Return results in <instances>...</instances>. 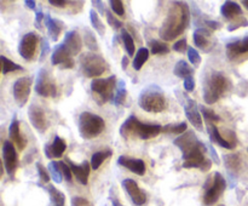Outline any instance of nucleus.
<instances>
[{
	"mask_svg": "<svg viewBox=\"0 0 248 206\" xmlns=\"http://www.w3.org/2000/svg\"><path fill=\"white\" fill-rule=\"evenodd\" d=\"M184 99L186 101L183 102V108L184 111H186V119L191 123V125L199 131L203 130V121L202 118H201V111L199 106L196 104V102L194 99H191L190 97H188L186 95H184Z\"/></svg>",
	"mask_w": 248,
	"mask_h": 206,
	"instance_id": "nucleus-11",
	"label": "nucleus"
},
{
	"mask_svg": "<svg viewBox=\"0 0 248 206\" xmlns=\"http://www.w3.org/2000/svg\"><path fill=\"white\" fill-rule=\"evenodd\" d=\"M248 52V35L240 40L232 41L227 45V55L229 60H235L242 53Z\"/></svg>",
	"mask_w": 248,
	"mask_h": 206,
	"instance_id": "nucleus-21",
	"label": "nucleus"
},
{
	"mask_svg": "<svg viewBox=\"0 0 248 206\" xmlns=\"http://www.w3.org/2000/svg\"><path fill=\"white\" fill-rule=\"evenodd\" d=\"M47 170H48V172H50L52 179L56 182V183H61V182H62L63 174H62V170H61V166H60V161H50Z\"/></svg>",
	"mask_w": 248,
	"mask_h": 206,
	"instance_id": "nucleus-38",
	"label": "nucleus"
},
{
	"mask_svg": "<svg viewBox=\"0 0 248 206\" xmlns=\"http://www.w3.org/2000/svg\"><path fill=\"white\" fill-rule=\"evenodd\" d=\"M230 90V80L223 73L213 72L208 75L203 85V99L207 104L219 101Z\"/></svg>",
	"mask_w": 248,
	"mask_h": 206,
	"instance_id": "nucleus-4",
	"label": "nucleus"
},
{
	"mask_svg": "<svg viewBox=\"0 0 248 206\" xmlns=\"http://www.w3.org/2000/svg\"><path fill=\"white\" fill-rule=\"evenodd\" d=\"M225 188H227V181L222 176V174L216 172L213 176L208 177L203 186V189H205V195L202 199L203 205L212 206L213 204L217 203L220 195L224 193Z\"/></svg>",
	"mask_w": 248,
	"mask_h": 206,
	"instance_id": "nucleus-9",
	"label": "nucleus"
},
{
	"mask_svg": "<svg viewBox=\"0 0 248 206\" xmlns=\"http://www.w3.org/2000/svg\"><path fill=\"white\" fill-rule=\"evenodd\" d=\"M188 131V124L186 123H181L177 124V125H172V124H169V125L162 126V132L167 133H186Z\"/></svg>",
	"mask_w": 248,
	"mask_h": 206,
	"instance_id": "nucleus-40",
	"label": "nucleus"
},
{
	"mask_svg": "<svg viewBox=\"0 0 248 206\" xmlns=\"http://www.w3.org/2000/svg\"><path fill=\"white\" fill-rule=\"evenodd\" d=\"M106 17H107V21H108V24L113 29H123V22L120 19L116 18L115 16L113 15V12L107 10L106 12Z\"/></svg>",
	"mask_w": 248,
	"mask_h": 206,
	"instance_id": "nucleus-42",
	"label": "nucleus"
},
{
	"mask_svg": "<svg viewBox=\"0 0 248 206\" xmlns=\"http://www.w3.org/2000/svg\"><path fill=\"white\" fill-rule=\"evenodd\" d=\"M148 58H149V50H148L147 48H140V50L137 51V53H136L135 60H133V64H132L133 69L135 70L142 69L143 64L147 62Z\"/></svg>",
	"mask_w": 248,
	"mask_h": 206,
	"instance_id": "nucleus-32",
	"label": "nucleus"
},
{
	"mask_svg": "<svg viewBox=\"0 0 248 206\" xmlns=\"http://www.w3.org/2000/svg\"><path fill=\"white\" fill-rule=\"evenodd\" d=\"M48 2L56 7H65L67 5L70 4L69 1H65V0H50Z\"/></svg>",
	"mask_w": 248,
	"mask_h": 206,
	"instance_id": "nucleus-55",
	"label": "nucleus"
},
{
	"mask_svg": "<svg viewBox=\"0 0 248 206\" xmlns=\"http://www.w3.org/2000/svg\"><path fill=\"white\" fill-rule=\"evenodd\" d=\"M110 200L113 206H124L123 204H121V201L119 200L118 195H113V191H110Z\"/></svg>",
	"mask_w": 248,
	"mask_h": 206,
	"instance_id": "nucleus-57",
	"label": "nucleus"
},
{
	"mask_svg": "<svg viewBox=\"0 0 248 206\" xmlns=\"http://www.w3.org/2000/svg\"><path fill=\"white\" fill-rule=\"evenodd\" d=\"M172 48H173L174 51H177V52H186V51H188V43H186V39H181V40H178L177 43H174V45L172 46Z\"/></svg>",
	"mask_w": 248,
	"mask_h": 206,
	"instance_id": "nucleus-48",
	"label": "nucleus"
},
{
	"mask_svg": "<svg viewBox=\"0 0 248 206\" xmlns=\"http://www.w3.org/2000/svg\"><path fill=\"white\" fill-rule=\"evenodd\" d=\"M84 41H85V45L87 46V48H89L91 52H94V51H98V44H97V40H96V36H94V34L92 33L90 29L85 28V38H84Z\"/></svg>",
	"mask_w": 248,
	"mask_h": 206,
	"instance_id": "nucleus-39",
	"label": "nucleus"
},
{
	"mask_svg": "<svg viewBox=\"0 0 248 206\" xmlns=\"http://www.w3.org/2000/svg\"><path fill=\"white\" fill-rule=\"evenodd\" d=\"M174 145L182 150L183 154V167L186 169H200L202 172L208 171L212 166L211 159L206 158V152L208 147L201 142L194 131L188 130L173 141Z\"/></svg>",
	"mask_w": 248,
	"mask_h": 206,
	"instance_id": "nucleus-1",
	"label": "nucleus"
},
{
	"mask_svg": "<svg viewBox=\"0 0 248 206\" xmlns=\"http://www.w3.org/2000/svg\"><path fill=\"white\" fill-rule=\"evenodd\" d=\"M48 194H50L51 205L50 206H64L65 204V196L61 190H58L55 186L48 184L47 187Z\"/></svg>",
	"mask_w": 248,
	"mask_h": 206,
	"instance_id": "nucleus-30",
	"label": "nucleus"
},
{
	"mask_svg": "<svg viewBox=\"0 0 248 206\" xmlns=\"http://www.w3.org/2000/svg\"><path fill=\"white\" fill-rule=\"evenodd\" d=\"M208 149H210V152H211V155H212V158H213V161H215L216 164H217V165H219V158H218V155H217V152H216V149H215V148H213L212 145H210V147H208Z\"/></svg>",
	"mask_w": 248,
	"mask_h": 206,
	"instance_id": "nucleus-56",
	"label": "nucleus"
},
{
	"mask_svg": "<svg viewBox=\"0 0 248 206\" xmlns=\"http://www.w3.org/2000/svg\"><path fill=\"white\" fill-rule=\"evenodd\" d=\"M223 161H224L225 167H227L229 174H236L237 172L241 170L242 160L240 154L237 153H230V154H225L223 157Z\"/></svg>",
	"mask_w": 248,
	"mask_h": 206,
	"instance_id": "nucleus-27",
	"label": "nucleus"
},
{
	"mask_svg": "<svg viewBox=\"0 0 248 206\" xmlns=\"http://www.w3.org/2000/svg\"><path fill=\"white\" fill-rule=\"evenodd\" d=\"M116 77L111 75V77L107 78V79H101L97 78L93 79L91 82V91L93 95V98L96 99L97 103L99 106H103L108 101H111L114 96V90L116 89Z\"/></svg>",
	"mask_w": 248,
	"mask_h": 206,
	"instance_id": "nucleus-8",
	"label": "nucleus"
},
{
	"mask_svg": "<svg viewBox=\"0 0 248 206\" xmlns=\"http://www.w3.org/2000/svg\"><path fill=\"white\" fill-rule=\"evenodd\" d=\"M121 184H123V188L125 189L126 193L128 194V196H130L133 204H136L137 206L144 205L145 201H147V195H145L144 191L140 188L137 182L133 181L132 178H125L121 182Z\"/></svg>",
	"mask_w": 248,
	"mask_h": 206,
	"instance_id": "nucleus-17",
	"label": "nucleus"
},
{
	"mask_svg": "<svg viewBox=\"0 0 248 206\" xmlns=\"http://www.w3.org/2000/svg\"><path fill=\"white\" fill-rule=\"evenodd\" d=\"M219 206H225V205H219Z\"/></svg>",
	"mask_w": 248,
	"mask_h": 206,
	"instance_id": "nucleus-61",
	"label": "nucleus"
},
{
	"mask_svg": "<svg viewBox=\"0 0 248 206\" xmlns=\"http://www.w3.org/2000/svg\"><path fill=\"white\" fill-rule=\"evenodd\" d=\"M205 24L208 27V28L211 29V31H218V29L222 28V24H220L219 22H217V21H211V19H208V21H206Z\"/></svg>",
	"mask_w": 248,
	"mask_h": 206,
	"instance_id": "nucleus-53",
	"label": "nucleus"
},
{
	"mask_svg": "<svg viewBox=\"0 0 248 206\" xmlns=\"http://www.w3.org/2000/svg\"><path fill=\"white\" fill-rule=\"evenodd\" d=\"M220 14H222V16L224 17L225 19H228V21L230 22L235 21V19L244 16L241 6L235 1L223 2V5L220 6Z\"/></svg>",
	"mask_w": 248,
	"mask_h": 206,
	"instance_id": "nucleus-22",
	"label": "nucleus"
},
{
	"mask_svg": "<svg viewBox=\"0 0 248 206\" xmlns=\"http://www.w3.org/2000/svg\"><path fill=\"white\" fill-rule=\"evenodd\" d=\"M46 28H47L48 36L52 41H57L60 38L61 33H62L63 28H64V23L61 19L52 18L50 15H45V19H44Z\"/></svg>",
	"mask_w": 248,
	"mask_h": 206,
	"instance_id": "nucleus-24",
	"label": "nucleus"
},
{
	"mask_svg": "<svg viewBox=\"0 0 248 206\" xmlns=\"http://www.w3.org/2000/svg\"><path fill=\"white\" fill-rule=\"evenodd\" d=\"M9 137L14 144L17 145L19 150H23L27 145V140L23 137L19 130V121L16 118L12 119L9 127Z\"/></svg>",
	"mask_w": 248,
	"mask_h": 206,
	"instance_id": "nucleus-25",
	"label": "nucleus"
},
{
	"mask_svg": "<svg viewBox=\"0 0 248 206\" xmlns=\"http://www.w3.org/2000/svg\"><path fill=\"white\" fill-rule=\"evenodd\" d=\"M79 63L80 69L86 78L97 79V77L102 75L108 69L107 61L101 55H97L94 52H86L80 56Z\"/></svg>",
	"mask_w": 248,
	"mask_h": 206,
	"instance_id": "nucleus-7",
	"label": "nucleus"
},
{
	"mask_svg": "<svg viewBox=\"0 0 248 206\" xmlns=\"http://www.w3.org/2000/svg\"><path fill=\"white\" fill-rule=\"evenodd\" d=\"M44 19H45V15L43 14V11H41V10L36 11V14H35V27L36 28L41 29V24H43Z\"/></svg>",
	"mask_w": 248,
	"mask_h": 206,
	"instance_id": "nucleus-52",
	"label": "nucleus"
},
{
	"mask_svg": "<svg viewBox=\"0 0 248 206\" xmlns=\"http://www.w3.org/2000/svg\"><path fill=\"white\" fill-rule=\"evenodd\" d=\"M2 160H4L2 165L6 169L9 176H14L17 165H18V158H17V152L14 143L10 141H5L2 144Z\"/></svg>",
	"mask_w": 248,
	"mask_h": 206,
	"instance_id": "nucleus-14",
	"label": "nucleus"
},
{
	"mask_svg": "<svg viewBox=\"0 0 248 206\" xmlns=\"http://www.w3.org/2000/svg\"><path fill=\"white\" fill-rule=\"evenodd\" d=\"M148 45H149L152 55H167L170 52L169 46L159 40H150Z\"/></svg>",
	"mask_w": 248,
	"mask_h": 206,
	"instance_id": "nucleus-35",
	"label": "nucleus"
},
{
	"mask_svg": "<svg viewBox=\"0 0 248 206\" xmlns=\"http://www.w3.org/2000/svg\"><path fill=\"white\" fill-rule=\"evenodd\" d=\"M190 22V11L186 2L174 1L159 31L162 40L172 41L186 32Z\"/></svg>",
	"mask_w": 248,
	"mask_h": 206,
	"instance_id": "nucleus-2",
	"label": "nucleus"
},
{
	"mask_svg": "<svg viewBox=\"0 0 248 206\" xmlns=\"http://www.w3.org/2000/svg\"><path fill=\"white\" fill-rule=\"evenodd\" d=\"M188 58H189V62H190L191 64L195 65V67H199V65H200L201 56L196 48H188Z\"/></svg>",
	"mask_w": 248,
	"mask_h": 206,
	"instance_id": "nucleus-43",
	"label": "nucleus"
},
{
	"mask_svg": "<svg viewBox=\"0 0 248 206\" xmlns=\"http://www.w3.org/2000/svg\"><path fill=\"white\" fill-rule=\"evenodd\" d=\"M0 61H1V68H2V74H7V73L16 72V70H23V67L19 64H16L14 61L9 60L5 56H0Z\"/></svg>",
	"mask_w": 248,
	"mask_h": 206,
	"instance_id": "nucleus-37",
	"label": "nucleus"
},
{
	"mask_svg": "<svg viewBox=\"0 0 248 206\" xmlns=\"http://www.w3.org/2000/svg\"><path fill=\"white\" fill-rule=\"evenodd\" d=\"M199 108H200L201 114L203 115L205 120L207 121V124L208 123L212 124V123H217V121H220V116L217 115V114H216L212 109H208L203 106H199Z\"/></svg>",
	"mask_w": 248,
	"mask_h": 206,
	"instance_id": "nucleus-41",
	"label": "nucleus"
},
{
	"mask_svg": "<svg viewBox=\"0 0 248 206\" xmlns=\"http://www.w3.org/2000/svg\"><path fill=\"white\" fill-rule=\"evenodd\" d=\"M207 128H208V135H210V140L212 143H217L219 147L222 148H225V149H230L232 150V145H230V143L228 142L227 140H225L224 137H223L222 135H220L219 130H218V127L216 125H213V124H207Z\"/></svg>",
	"mask_w": 248,
	"mask_h": 206,
	"instance_id": "nucleus-28",
	"label": "nucleus"
},
{
	"mask_svg": "<svg viewBox=\"0 0 248 206\" xmlns=\"http://www.w3.org/2000/svg\"><path fill=\"white\" fill-rule=\"evenodd\" d=\"M28 118L31 120L33 127L36 131H39L40 133H44L47 130V119H46L45 111H44V109L41 107L36 106V104H31L28 109Z\"/></svg>",
	"mask_w": 248,
	"mask_h": 206,
	"instance_id": "nucleus-16",
	"label": "nucleus"
},
{
	"mask_svg": "<svg viewBox=\"0 0 248 206\" xmlns=\"http://www.w3.org/2000/svg\"><path fill=\"white\" fill-rule=\"evenodd\" d=\"M110 7L111 11L118 16H124L125 15V7H124V2L121 0H110Z\"/></svg>",
	"mask_w": 248,
	"mask_h": 206,
	"instance_id": "nucleus-45",
	"label": "nucleus"
},
{
	"mask_svg": "<svg viewBox=\"0 0 248 206\" xmlns=\"http://www.w3.org/2000/svg\"><path fill=\"white\" fill-rule=\"evenodd\" d=\"M90 21H91L92 27L97 31V33H98L99 35H104V33H106V26H104L103 22L101 21L99 15L97 14V11H94L93 9L90 11Z\"/></svg>",
	"mask_w": 248,
	"mask_h": 206,
	"instance_id": "nucleus-36",
	"label": "nucleus"
},
{
	"mask_svg": "<svg viewBox=\"0 0 248 206\" xmlns=\"http://www.w3.org/2000/svg\"><path fill=\"white\" fill-rule=\"evenodd\" d=\"M60 166H61V170H62L63 177H64L68 182H72L73 172H72V169H70L69 165L65 164L64 161H60Z\"/></svg>",
	"mask_w": 248,
	"mask_h": 206,
	"instance_id": "nucleus-49",
	"label": "nucleus"
},
{
	"mask_svg": "<svg viewBox=\"0 0 248 206\" xmlns=\"http://www.w3.org/2000/svg\"><path fill=\"white\" fill-rule=\"evenodd\" d=\"M113 152L111 150H99V152H96L91 158V167L93 170H97L106 159H108L109 157H111Z\"/></svg>",
	"mask_w": 248,
	"mask_h": 206,
	"instance_id": "nucleus-33",
	"label": "nucleus"
},
{
	"mask_svg": "<svg viewBox=\"0 0 248 206\" xmlns=\"http://www.w3.org/2000/svg\"><path fill=\"white\" fill-rule=\"evenodd\" d=\"M121 39H123L124 46H125V50L127 52V55H135V41H133V38L131 36V34L125 28L121 29Z\"/></svg>",
	"mask_w": 248,
	"mask_h": 206,
	"instance_id": "nucleus-34",
	"label": "nucleus"
},
{
	"mask_svg": "<svg viewBox=\"0 0 248 206\" xmlns=\"http://www.w3.org/2000/svg\"><path fill=\"white\" fill-rule=\"evenodd\" d=\"M118 164L120 166L126 167L138 176H143L145 174V164L142 159H135V158L121 155L118 159Z\"/></svg>",
	"mask_w": 248,
	"mask_h": 206,
	"instance_id": "nucleus-19",
	"label": "nucleus"
},
{
	"mask_svg": "<svg viewBox=\"0 0 248 206\" xmlns=\"http://www.w3.org/2000/svg\"><path fill=\"white\" fill-rule=\"evenodd\" d=\"M106 127V123L99 115L91 113V111H82L78 120V128L81 138L84 140H92L101 135Z\"/></svg>",
	"mask_w": 248,
	"mask_h": 206,
	"instance_id": "nucleus-6",
	"label": "nucleus"
},
{
	"mask_svg": "<svg viewBox=\"0 0 248 206\" xmlns=\"http://www.w3.org/2000/svg\"><path fill=\"white\" fill-rule=\"evenodd\" d=\"M127 65H128V58L126 57V56H124L123 61H121V68H123V70H126Z\"/></svg>",
	"mask_w": 248,
	"mask_h": 206,
	"instance_id": "nucleus-59",
	"label": "nucleus"
},
{
	"mask_svg": "<svg viewBox=\"0 0 248 206\" xmlns=\"http://www.w3.org/2000/svg\"><path fill=\"white\" fill-rule=\"evenodd\" d=\"M173 73L181 79H188V78L193 77L194 74V69L188 64V62L184 60H181L177 62V64L174 65Z\"/></svg>",
	"mask_w": 248,
	"mask_h": 206,
	"instance_id": "nucleus-29",
	"label": "nucleus"
},
{
	"mask_svg": "<svg viewBox=\"0 0 248 206\" xmlns=\"http://www.w3.org/2000/svg\"><path fill=\"white\" fill-rule=\"evenodd\" d=\"M48 51H50V45H48L47 40H46L45 38H43L41 39V57H40L41 61L45 58V56L47 55Z\"/></svg>",
	"mask_w": 248,
	"mask_h": 206,
	"instance_id": "nucleus-50",
	"label": "nucleus"
},
{
	"mask_svg": "<svg viewBox=\"0 0 248 206\" xmlns=\"http://www.w3.org/2000/svg\"><path fill=\"white\" fill-rule=\"evenodd\" d=\"M31 78L23 77L16 80L14 84V97L17 106L24 107V104L28 102L29 95H31Z\"/></svg>",
	"mask_w": 248,
	"mask_h": 206,
	"instance_id": "nucleus-12",
	"label": "nucleus"
},
{
	"mask_svg": "<svg viewBox=\"0 0 248 206\" xmlns=\"http://www.w3.org/2000/svg\"><path fill=\"white\" fill-rule=\"evenodd\" d=\"M67 149V144H65V141L63 138H61L60 136H55L53 138L52 144H46L44 150H45V155L48 159H56V158H61L63 155V153Z\"/></svg>",
	"mask_w": 248,
	"mask_h": 206,
	"instance_id": "nucleus-20",
	"label": "nucleus"
},
{
	"mask_svg": "<svg viewBox=\"0 0 248 206\" xmlns=\"http://www.w3.org/2000/svg\"><path fill=\"white\" fill-rule=\"evenodd\" d=\"M194 43L199 48L203 50L205 52L212 48V43H211V32L206 28H198L194 32Z\"/></svg>",
	"mask_w": 248,
	"mask_h": 206,
	"instance_id": "nucleus-23",
	"label": "nucleus"
},
{
	"mask_svg": "<svg viewBox=\"0 0 248 206\" xmlns=\"http://www.w3.org/2000/svg\"><path fill=\"white\" fill-rule=\"evenodd\" d=\"M63 45H64L65 48L69 51L70 55L74 57V56H77L78 53L81 51L82 39L77 31H69L65 33Z\"/></svg>",
	"mask_w": 248,
	"mask_h": 206,
	"instance_id": "nucleus-18",
	"label": "nucleus"
},
{
	"mask_svg": "<svg viewBox=\"0 0 248 206\" xmlns=\"http://www.w3.org/2000/svg\"><path fill=\"white\" fill-rule=\"evenodd\" d=\"M184 89L188 92H191L195 89V79H194V77H190L184 80Z\"/></svg>",
	"mask_w": 248,
	"mask_h": 206,
	"instance_id": "nucleus-51",
	"label": "nucleus"
},
{
	"mask_svg": "<svg viewBox=\"0 0 248 206\" xmlns=\"http://www.w3.org/2000/svg\"><path fill=\"white\" fill-rule=\"evenodd\" d=\"M140 108L149 113H161L167 108V101L161 87L149 85L142 90L138 98Z\"/></svg>",
	"mask_w": 248,
	"mask_h": 206,
	"instance_id": "nucleus-5",
	"label": "nucleus"
},
{
	"mask_svg": "<svg viewBox=\"0 0 248 206\" xmlns=\"http://www.w3.org/2000/svg\"><path fill=\"white\" fill-rule=\"evenodd\" d=\"M242 5L248 10V0H244V1H242Z\"/></svg>",
	"mask_w": 248,
	"mask_h": 206,
	"instance_id": "nucleus-60",
	"label": "nucleus"
},
{
	"mask_svg": "<svg viewBox=\"0 0 248 206\" xmlns=\"http://www.w3.org/2000/svg\"><path fill=\"white\" fill-rule=\"evenodd\" d=\"M36 170H38L40 181L43 183H48V181H50V174H48L47 169L43 164H40V162H36Z\"/></svg>",
	"mask_w": 248,
	"mask_h": 206,
	"instance_id": "nucleus-46",
	"label": "nucleus"
},
{
	"mask_svg": "<svg viewBox=\"0 0 248 206\" xmlns=\"http://www.w3.org/2000/svg\"><path fill=\"white\" fill-rule=\"evenodd\" d=\"M35 92L41 97H52L53 98L57 96L56 81L45 68H41L36 75Z\"/></svg>",
	"mask_w": 248,
	"mask_h": 206,
	"instance_id": "nucleus-10",
	"label": "nucleus"
},
{
	"mask_svg": "<svg viewBox=\"0 0 248 206\" xmlns=\"http://www.w3.org/2000/svg\"><path fill=\"white\" fill-rule=\"evenodd\" d=\"M51 62H52L53 65H60L63 69H72L75 64L74 58L70 55L69 51L65 48L63 43L53 48L52 56H51Z\"/></svg>",
	"mask_w": 248,
	"mask_h": 206,
	"instance_id": "nucleus-15",
	"label": "nucleus"
},
{
	"mask_svg": "<svg viewBox=\"0 0 248 206\" xmlns=\"http://www.w3.org/2000/svg\"><path fill=\"white\" fill-rule=\"evenodd\" d=\"M70 206H93V204L82 196H74L70 201Z\"/></svg>",
	"mask_w": 248,
	"mask_h": 206,
	"instance_id": "nucleus-47",
	"label": "nucleus"
},
{
	"mask_svg": "<svg viewBox=\"0 0 248 206\" xmlns=\"http://www.w3.org/2000/svg\"><path fill=\"white\" fill-rule=\"evenodd\" d=\"M68 161V165L72 169V172L74 174V176L77 177L78 181L80 182L81 184L86 186L89 183V176H90V162L89 161H84L82 164L80 165H75L73 164L70 160H65Z\"/></svg>",
	"mask_w": 248,
	"mask_h": 206,
	"instance_id": "nucleus-26",
	"label": "nucleus"
},
{
	"mask_svg": "<svg viewBox=\"0 0 248 206\" xmlns=\"http://www.w3.org/2000/svg\"><path fill=\"white\" fill-rule=\"evenodd\" d=\"M162 132V126L159 124H143L136 118L135 115H131L120 127L121 137L125 140H150Z\"/></svg>",
	"mask_w": 248,
	"mask_h": 206,
	"instance_id": "nucleus-3",
	"label": "nucleus"
},
{
	"mask_svg": "<svg viewBox=\"0 0 248 206\" xmlns=\"http://www.w3.org/2000/svg\"><path fill=\"white\" fill-rule=\"evenodd\" d=\"M92 5H93V6H96L97 7V10H98V12L101 15H104V16H106V9H104V2L103 1H101V0H93V1H92Z\"/></svg>",
	"mask_w": 248,
	"mask_h": 206,
	"instance_id": "nucleus-54",
	"label": "nucleus"
},
{
	"mask_svg": "<svg viewBox=\"0 0 248 206\" xmlns=\"http://www.w3.org/2000/svg\"><path fill=\"white\" fill-rule=\"evenodd\" d=\"M126 97H127V90H126L125 81L120 80L116 85V92L115 97H114V104L115 106H125L126 104Z\"/></svg>",
	"mask_w": 248,
	"mask_h": 206,
	"instance_id": "nucleus-31",
	"label": "nucleus"
},
{
	"mask_svg": "<svg viewBox=\"0 0 248 206\" xmlns=\"http://www.w3.org/2000/svg\"><path fill=\"white\" fill-rule=\"evenodd\" d=\"M241 27H248V21L245 16H242V17H240V18L235 19V21L230 22V24L228 26L227 29L229 32H234V31H236V29L241 28Z\"/></svg>",
	"mask_w": 248,
	"mask_h": 206,
	"instance_id": "nucleus-44",
	"label": "nucleus"
},
{
	"mask_svg": "<svg viewBox=\"0 0 248 206\" xmlns=\"http://www.w3.org/2000/svg\"><path fill=\"white\" fill-rule=\"evenodd\" d=\"M24 4H26V6L28 7V9L35 10L36 11V2L34 1V0H26V1H24Z\"/></svg>",
	"mask_w": 248,
	"mask_h": 206,
	"instance_id": "nucleus-58",
	"label": "nucleus"
},
{
	"mask_svg": "<svg viewBox=\"0 0 248 206\" xmlns=\"http://www.w3.org/2000/svg\"><path fill=\"white\" fill-rule=\"evenodd\" d=\"M38 43L39 38L34 32H29V33L24 34L23 38L21 39L18 44V52L21 57L24 58L26 61H31L35 55Z\"/></svg>",
	"mask_w": 248,
	"mask_h": 206,
	"instance_id": "nucleus-13",
	"label": "nucleus"
}]
</instances>
